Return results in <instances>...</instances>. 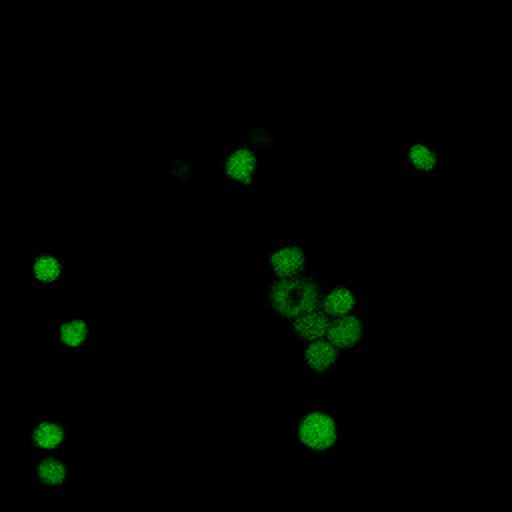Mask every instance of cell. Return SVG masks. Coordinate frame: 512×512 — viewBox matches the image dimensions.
<instances>
[{
	"mask_svg": "<svg viewBox=\"0 0 512 512\" xmlns=\"http://www.w3.org/2000/svg\"><path fill=\"white\" fill-rule=\"evenodd\" d=\"M290 438L306 456L328 458L340 446L342 424L328 404H304L290 422Z\"/></svg>",
	"mask_w": 512,
	"mask_h": 512,
	"instance_id": "obj_1",
	"label": "cell"
},
{
	"mask_svg": "<svg viewBox=\"0 0 512 512\" xmlns=\"http://www.w3.org/2000/svg\"><path fill=\"white\" fill-rule=\"evenodd\" d=\"M324 290V282L318 280L314 274L300 276V278H264L262 298L264 306L280 316L290 320L294 314L320 304V296Z\"/></svg>",
	"mask_w": 512,
	"mask_h": 512,
	"instance_id": "obj_2",
	"label": "cell"
},
{
	"mask_svg": "<svg viewBox=\"0 0 512 512\" xmlns=\"http://www.w3.org/2000/svg\"><path fill=\"white\" fill-rule=\"evenodd\" d=\"M272 144H266L264 130L250 132L246 140L228 146L222 154L220 168L224 180L232 188H248L256 182L260 172L262 154H266Z\"/></svg>",
	"mask_w": 512,
	"mask_h": 512,
	"instance_id": "obj_3",
	"label": "cell"
},
{
	"mask_svg": "<svg viewBox=\"0 0 512 512\" xmlns=\"http://www.w3.org/2000/svg\"><path fill=\"white\" fill-rule=\"evenodd\" d=\"M78 480V466L62 452H40L32 458L30 482L32 492L42 496H62Z\"/></svg>",
	"mask_w": 512,
	"mask_h": 512,
	"instance_id": "obj_4",
	"label": "cell"
},
{
	"mask_svg": "<svg viewBox=\"0 0 512 512\" xmlns=\"http://www.w3.org/2000/svg\"><path fill=\"white\" fill-rule=\"evenodd\" d=\"M48 340L56 352H90L96 346V322L78 310H70L50 322Z\"/></svg>",
	"mask_w": 512,
	"mask_h": 512,
	"instance_id": "obj_5",
	"label": "cell"
},
{
	"mask_svg": "<svg viewBox=\"0 0 512 512\" xmlns=\"http://www.w3.org/2000/svg\"><path fill=\"white\" fill-rule=\"evenodd\" d=\"M78 434V420L66 416H36L22 434L26 448L40 452H64Z\"/></svg>",
	"mask_w": 512,
	"mask_h": 512,
	"instance_id": "obj_6",
	"label": "cell"
},
{
	"mask_svg": "<svg viewBox=\"0 0 512 512\" xmlns=\"http://www.w3.org/2000/svg\"><path fill=\"white\" fill-rule=\"evenodd\" d=\"M258 266L264 278H300L314 274L312 256L294 242H270L262 248Z\"/></svg>",
	"mask_w": 512,
	"mask_h": 512,
	"instance_id": "obj_7",
	"label": "cell"
},
{
	"mask_svg": "<svg viewBox=\"0 0 512 512\" xmlns=\"http://www.w3.org/2000/svg\"><path fill=\"white\" fill-rule=\"evenodd\" d=\"M32 284L52 290L64 284V248L60 242L40 244L32 256Z\"/></svg>",
	"mask_w": 512,
	"mask_h": 512,
	"instance_id": "obj_8",
	"label": "cell"
},
{
	"mask_svg": "<svg viewBox=\"0 0 512 512\" xmlns=\"http://www.w3.org/2000/svg\"><path fill=\"white\" fill-rule=\"evenodd\" d=\"M398 160L404 172L414 176H430L442 170L444 152L436 142L426 138H416L400 148Z\"/></svg>",
	"mask_w": 512,
	"mask_h": 512,
	"instance_id": "obj_9",
	"label": "cell"
},
{
	"mask_svg": "<svg viewBox=\"0 0 512 512\" xmlns=\"http://www.w3.org/2000/svg\"><path fill=\"white\" fill-rule=\"evenodd\" d=\"M320 306L330 318L362 314L364 296L356 284L348 280H334L330 284H324Z\"/></svg>",
	"mask_w": 512,
	"mask_h": 512,
	"instance_id": "obj_10",
	"label": "cell"
},
{
	"mask_svg": "<svg viewBox=\"0 0 512 512\" xmlns=\"http://www.w3.org/2000/svg\"><path fill=\"white\" fill-rule=\"evenodd\" d=\"M344 352L338 350L328 338H320L304 344L302 364L310 378H328L338 372L344 360Z\"/></svg>",
	"mask_w": 512,
	"mask_h": 512,
	"instance_id": "obj_11",
	"label": "cell"
},
{
	"mask_svg": "<svg viewBox=\"0 0 512 512\" xmlns=\"http://www.w3.org/2000/svg\"><path fill=\"white\" fill-rule=\"evenodd\" d=\"M326 338L344 354L356 352L366 344V320L362 314L330 318Z\"/></svg>",
	"mask_w": 512,
	"mask_h": 512,
	"instance_id": "obj_12",
	"label": "cell"
},
{
	"mask_svg": "<svg viewBox=\"0 0 512 512\" xmlns=\"http://www.w3.org/2000/svg\"><path fill=\"white\" fill-rule=\"evenodd\" d=\"M290 326V334L298 344H308L320 338H326L328 334V326H330V316L322 310L320 304L310 306L298 314H294L288 320Z\"/></svg>",
	"mask_w": 512,
	"mask_h": 512,
	"instance_id": "obj_13",
	"label": "cell"
}]
</instances>
